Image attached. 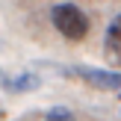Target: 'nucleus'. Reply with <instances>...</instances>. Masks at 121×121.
<instances>
[{"instance_id": "4", "label": "nucleus", "mask_w": 121, "mask_h": 121, "mask_svg": "<svg viewBox=\"0 0 121 121\" xmlns=\"http://www.w3.org/2000/svg\"><path fill=\"white\" fill-rule=\"evenodd\" d=\"M3 86L9 92H33V89H39V77L33 71H24L18 77H3Z\"/></svg>"}, {"instance_id": "3", "label": "nucleus", "mask_w": 121, "mask_h": 121, "mask_svg": "<svg viewBox=\"0 0 121 121\" xmlns=\"http://www.w3.org/2000/svg\"><path fill=\"white\" fill-rule=\"evenodd\" d=\"M104 47H106V56H109L112 65H121V15H115L106 27L104 35Z\"/></svg>"}, {"instance_id": "2", "label": "nucleus", "mask_w": 121, "mask_h": 121, "mask_svg": "<svg viewBox=\"0 0 121 121\" xmlns=\"http://www.w3.org/2000/svg\"><path fill=\"white\" fill-rule=\"evenodd\" d=\"M65 74L80 77L83 83L95 89H109V92H118L121 89V71H104V68H89V65H71L65 68Z\"/></svg>"}, {"instance_id": "1", "label": "nucleus", "mask_w": 121, "mask_h": 121, "mask_svg": "<svg viewBox=\"0 0 121 121\" xmlns=\"http://www.w3.org/2000/svg\"><path fill=\"white\" fill-rule=\"evenodd\" d=\"M50 18H53V27H56L68 41L86 39V33H89V18H86V12H83L80 6H74V3H59V6H53Z\"/></svg>"}, {"instance_id": "5", "label": "nucleus", "mask_w": 121, "mask_h": 121, "mask_svg": "<svg viewBox=\"0 0 121 121\" xmlns=\"http://www.w3.org/2000/svg\"><path fill=\"white\" fill-rule=\"evenodd\" d=\"M47 121H77L74 118V112L68 109V106H53V109H47Z\"/></svg>"}]
</instances>
